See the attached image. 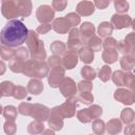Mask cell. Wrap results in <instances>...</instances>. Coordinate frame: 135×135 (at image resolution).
Listing matches in <instances>:
<instances>
[{
    "mask_svg": "<svg viewBox=\"0 0 135 135\" xmlns=\"http://www.w3.org/2000/svg\"><path fill=\"white\" fill-rule=\"evenodd\" d=\"M116 44H117V41L112 37H107L102 42V46L104 49H115Z\"/></svg>",
    "mask_w": 135,
    "mask_h": 135,
    "instance_id": "obj_48",
    "label": "cell"
},
{
    "mask_svg": "<svg viewBox=\"0 0 135 135\" xmlns=\"http://www.w3.org/2000/svg\"><path fill=\"white\" fill-rule=\"evenodd\" d=\"M132 50H134V33H130L123 40Z\"/></svg>",
    "mask_w": 135,
    "mask_h": 135,
    "instance_id": "obj_53",
    "label": "cell"
},
{
    "mask_svg": "<svg viewBox=\"0 0 135 135\" xmlns=\"http://www.w3.org/2000/svg\"><path fill=\"white\" fill-rule=\"evenodd\" d=\"M108 131L110 133H118L121 130V123L118 119H112L108 122Z\"/></svg>",
    "mask_w": 135,
    "mask_h": 135,
    "instance_id": "obj_34",
    "label": "cell"
},
{
    "mask_svg": "<svg viewBox=\"0 0 135 135\" xmlns=\"http://www.w3.org/2000/svg\"><path fill=\"white\" fill-rule=\"evenodd\" d=\"M93 131L97 134H100V133H103L104 132V123L102 120L96 118V120L93 122Z\"/></svg>",
    "mask_w": 135,
    "mask_h": 135,
    "instance_id": "obj_46",
    "label": "cell"
},
{
    "mask_svg": "<svg viewBox=\"0 0 135 135\" xmlns=\"http://www.w3.org/2000/svg\"><path fill=\"white\" fill-rule=\"evenodd\" d=\"M3 114L7 120H15V118L17 116V109L13 105H7L4 108Z\"/></svg>",
    "mask_w": 135,
    "mask_h": 135,
    "instance_id": "obj_32",
    "label": "cell"
},
{
    "mask_svg": "<svg viewBox=\"0 0 135 135\" xmlns=\"http://www.w3.org/2000/svg\"><path fill=\"white\" fill-rule=\"evenodd\" d=\"M4 131L7 134H14L16 131V124L14 122V120H7L4 123Z\"/></svg>",
    "mask_w": 135,
    "mask_h": 135,
    "instance_id": "obj_49",
    "label": "cell"
},
{
    "mask_svg": "<svg viewBox=\"0 0 135 135\" xmlns=\"http://www.w3.org/2000/svg\"><path fill=\"white\" fill-rule=\"evenodd\" d=\"M81 75L84 79L86 80H92L96 77V72L93 68L91 66H83L81 69Z\"/></svg>",
    "mask_w": 135,
    "mask_h": 135,
    "instance_id": "obj_31",
    "label": "cell"
},
{
    "mask_svg": "<svg viewBox=\"0 0 135 135\" xmlns=\"http://www.w3.org/2000/svg\"><path fill=\"white\" fill-rule=\"evenodd\" d=\"M1 96H2V93H1V91H0V97H1Z\"/></svg>",
    "mask_w": 135,
    "mask_h": 135,
    "instance_id": "obj_56",
    "label": "cell"
},
{
    "mask_svg": "<svg viewBox=\"0 0 135 135\" xmlns=\"http://www.w3.org/2000/svg\"><path fill=\"white\" fill-rule=\"evenodd\" d=\"M15 90V85L11 81H3L0 83V91L2 96H13Z\"/></svg>",
    "mask_w": 135,
    "mask_h": 135,
    "instance_id": "obj_25",
    "label": "cell"
},
{
    "mask_svg": "<svg viewBox=\"0 0 135 135\" xmlns=\"http://www.w3.org/2000/svg\"><path fill=\"white\" fill-rule=\"evenodd\" d=\"M16 4L18 7L19 16L27 17L32 12V2L31 0H16Z\"/></svg>",
    "mask_w": 135,
    "mask_h": 135,
    "instance_id": "obj_18",
    "label": "cell"
},
{
    "mask_svg": "<svg viewBox=\"0 0 135 135\" xmlns=\"http://www.w3.org/2000/svg\"><path fill=\"white\" fill-rule=\"evenodd\" d=\"M77 117L81 122H90L92 120V117L88 111V109L85 110H81L79 112H77Z\"/></svg>",
    "mask_w": 135,
    "mask_h": 135,
    "instance_id": "obj_41",
    "label": "cell"
},
{
    "mask_svg": "<svg viewBox=\"0 0 135 135\" xmlns=\"http://www.w3.org/2000/svg\"><path fill=\"white\" fill-rule=\"evenodd\" d=\"M14 55H15V51L12 50L9 46H6V45H3L0 47V56L5 59V60H11L14 58Z\"/></svg>",
    "mask_w": 135,
    "mask_h": 135,
    "instance_id": "obj_30",
    "label": "cell"
},
{
    "mask_svg": "<svg viewBox=\"0 0 135 135\" xmlns=\"http://www.w3.org/2000/svg\"><path fill=\"white\" fill-rule=\"evenodd\" d=\"M24 61L23 60H18V59H14L11 61L9 63V69L12 72L14 73H22L23 69H24Z\"/></svg>",
    "mask_w": 135,
    "mask_h": 135,
    "instance_id": "obj_29",
    "label": "cell"
},
{
    "mask_svg": "<svg viewBox=\"0 0 135 135\" xmlns=\"http://www.w3.org/2000/svg\"><path fill=\"white\" fill-rule=\"evenodd\" d=\"M49 124L51 128H53L54 130H60L63 126V121H62V114L60 111L59 107H55L51 110L50 112V117H49Z\"/></svg>",
    "mask_w": 135,
    "mask_h": 135,
    "instance_id": "obj_7",
    "label": "cell"
},
{
    "mask_svg": "<svg viewBox=\"0 0 135 135\" xmlns=\"http://www.w3.org/2000/svg\"><path fill=\"white\" fill-rule=\"evenodd\" d=\"M2 15L6 19H12L17 16H19L18 7L16 4V0H8V1H3L2 6H1Z\"/></svg>",
    "mask_w": 135,
    "mask_h": 135,
    "instance_id": "obj_6",
    "label": "cell"
},
{
    "mask_svg": "<svg viewBox=\"0 0 135 135\" xmlns=\"http://www.w3.org/2000/svg\"><path fill=\"white\" fill-rule=\"evenodd\" d=\"M94 11H95V5L93 4V2L85 1V0L79 2L76 6L77 14H79L81 16H90L94 13Z\"/></svg>",
    "mask_w": 135,
    "mask_h": 135,
    "instance_id": "obj_17",
    "label": "cell"
},
{
    "mask_svg": "<svg viewBox=\"0 0 135 135\" xmlns=\"http://www.w3.org/2000/svg\"><path fill=\"white\" fill-rule=\"evenodd\" d=\"M92 83L90 80H82L78 83V86L77 89L80 91V92H91L92 91Z\"/></svg>",
    "mask_w": 135,
    "mask_h": 135,
    "instance_id": "obj_43",
    "label": "cell"
},
{
    "mask_svg": "<svg viewBox=\"0 0 135 135\" xmlns=\"http://www.w3.org/2000/svg\"><path fill=\"white\" fill-rule=\"evenodd\" d=\"M95 34V26L91 22H83L79 28V35L82 43H86Z\"/></svg>",
    "mask_w": 135,
    "mask_h": 135,
    "instance_id": "obj_12",
    "label": "cell"
},
{
    "mask_svg": "<svg viewBox=\"0 0 135 135\" xmlns=\"http://www.w3.org/2000/svg\"><path fill=\"white\" fill-rule=\"evenodd\" d=\"M78 62V53L77 50H73V49H68L66 51H64L63 53V57L61 59V64L64 69L71 70L73 68L76 66Z\"/></svg>",
    "mask_w": 135,
    "mask_h": 135,
    "instance_id": "obj_4",
    "label": "cell"
},
{
    "mask_svg": "<svg viewBox=\"0 0 135 135\" xmlns=\"http://www.w3.org/2000/svg\"><path fill=\"white\" fill-rule=\"evenodd\" d=\"M78 57L84 63H91L94 60V51L89 46H81L78 51Z\"/></svg>",
    "mask_w": 135,
    "mask_h": 135,
    "instance_id": "obj_19",
    "label": "cell"
},
{
    "mask_svg": "<svg viewBox=\"0 0 135 135\" xmlns=\"http://www.w3.org/2000/svg\"><path fill=\"white\" fill-rule=\"evenodd\" d=\"M28 35L27 27L17 19L8 20L0 32V42L3 45L15 47L25 42Z\"/></svg>",
    "mask_w": 135,
    "mask_h": 135,
    "instance_id": "obj_1",
    "label": "cell"
},
{
    "mask_svg": "<svg viewBox=\"0 0 135 135\" xmlns=\"http://www.w3.org/2000/svg\"><path fill=\"white\" fill-rule=\"evenodd\" d=\"M66 4H68V0H53L52 7L55 8L56 11L61 12L66 7Z\"/></svg>",
    "mask_w": 135,
    "mask_h": 135,
    "instance_id": "obj_47",
    "label": "cell"
},
{
    "mask_svg": "<svg viewBox=\"0 0 135 135\" xmlns=\"http://www.w3.org/2000/svg\"><path fill=\"white\" fill-rule=\"evenodd\" d=\"M112 80L114 83L118 86L126 85L133 90L134 88V75L131 73H124L122 71H116L114 72L112 76Z\"/></svg>",
    "mask_w": 135,
    "mask_h": 135,
    "instance_id": "obj_3",
    "label": "cell"
},
{
    "mask_svg": "<svg viewBox=\"0 0 135 135\" xmlns=\"http://www.w3.org/2000/svg\"><path fill=\"white\" fill-rule=\"evenodd\" d=\"M65 18L69 20V22L71 23L72 26H76V25H78L79 22H80V17H79V15L76 14V13H70V14H68V15L65 16Z\"/></svg>",
    "mask_w": 135,
    "mask_h": 135,
    "instance_id": "obj_45",
    "label": "cell"
},
{
    "mask_svg": "<svg viewBox=\"0 0 135 135\" xmlns=\"http://www.w3.org/2000/svg\"><path fill=\"white\" fill-rule=\"evenodd\" d=\"M64 76V69L62 65L54 66L51 70V73L49 75V83L52 88H59L61 81L63 80Z\"/></svg>",
    "mask_w": 135,
    "mask_h": 135,
    "instance_id": "obj_5",
    "label": "cell"
},
{
    "mask_svg": "<svg viewBox=\"0 0 135 135\" xmlns=\"http://www.w3.org/2000/svg\"><path fill=\"white\" fill-rule=\"evenodd\" d=\"M1 113H2V107L0 105V114H1Z\"/></svg>",
    "mask_w": 135,
    "mask_h": 135,
    "instance_id": "obj_55",
    "label": "cell"
},
{
    "mask_svg": "<svg viewBox=\"0 0 135 135\" xmlns=\"http://www.w3.org/2000/svg\"><path fill=\"white\" fill-rule=\"evenodd\" d=\"M3 1H8V0H2V2H3Z\"/></svg>",
    "mask_w": 135,
    "mask_h": 135,
    "instance_id": "obj_58",
    "label": "cell"
},
{
    "mask_svg": "<svg viewBox=\"0 0 135 135\" xmlns=\"http://www.w3.org/2000/svg\"><path fill=\"white\" fill-rule=\"evenodd\" d=\"M43 127H44V126H43L42 121L36 119L35 121H33V122H31V123L28 124L27 130H28L30 133H39V132H42Z\"/></svg>",
    "mask_w": 135,
    "mask_h": 135,
    "instance_id": "obj_33",
    "label": "cell"
},
{
    "mask_svg": "<svg viewBox=\"0 0 135 135\" xmlns=\"http://www.w3.org/2000/svg\"><path fill=\"white\" fill-rule=\"evenodd\" d=\"M66 49V45L62 42V41H54L52 44H51V51L54 55H62L64 53Z\"/></svg>",
    "mask_w": 135,
    "mask_h": 135,
    "instance_id": "obj_27",
    "label": "cell"
},
{
    "mask_svg": "<svg viewBox=\"0 0 135 135\" xmlns=\"http://www.w3.org/2000/svg\"><path fill=\"white\" fill-rule=\"evenodd\" d=\"M26 95H27V91L25 90V88L20 86V85L15 86L13 96H14L16 99H23L24 97H26Z\"/></svg>",
    "mask_w": 135,
    "mask_h": 135,
    "instance_id": "obj_39",
    "label": "cell"
},
{
    "mask_svg": "<svg viewBox=\"0 0 135 135\" xmlns=\"http://www.w3.org/2000/svg\"><path fill=\"white\" fill-rule=\"evenodd\" d=\"M111 73H112L111 68L108 65H103L99 71V78L102 81H108L111 77Z\"/></svg>",
    "mask_w": 135,
    "mask_h": 135,
    "instance_id": "obj_38",
    "label": "cell"
},
{
    "mask_svg": "<svg viewBox=\"0 0 135 135\" xmlns=\"http://www.w3.org/2000/svg\"><path fill=\"white\" fill-rule=\"evenodd\" d=\"M77 99L79 101H81L82 103H84V104H90L91 102H93V99L94 98H93V95L90 92H81L78 95Z\"/></svg>",
    "mask_w": 135,
    "mask_h": 135,
    "instance_id": "obj_37",
    "label": "cell"
},
{
    "mask_svg": "<svg viewBox=\"0 0 135 135\" xmlns=\"http://www.w3.org/2000/svg\"><path fill=\"white\" fill-rule=\"evenodd\" d=\"M60 92L64 97H70V96H74L76 91H77V86L76 83L74 82V80L72 78H63V80L61 81L60 85Z\"/></svg>",
    "mask_w": 135,
    "mask_h": 135,
    "instance_id": "obj_11",
    "label": "cell"
},
{
    "mask_svg": "<svg viewBox=\"0 0 135 135\" xmlns=\"http://www.w3.org/2000/svg\"><path fill=\"white\" fill-rule=\"evenodd\" d=\"M121 119L124 123L133 122L134 120V112L132 109H124L121 113Z\"/></svg>",
    "mask_w": 135,
    "mask_h": 135,
    "instance_id": "obj_35",
    "label": "cell"
},
{
    "mask_svg": "<svg viewBox=\"0 0 135 135\" xmlns=\"http://www.w3.org/2000/svg\"><path fill=\"white\" fill-rule=\"evenodd\" d=\"M82 45L80 35H79V30L74 27L70 31L69 34V41H68V49H73V50H79Z\"/></svg>",
    "mask_w": 135,
    "mask_h": 135,
    "instance_id": "obj_14",
    "label": "cell"
},
{
    "mask_svg": "<svg viewBox=\"0 0 135 135\" xmlns=\"http://www.w3.org/2000/svg\"><path fill=\"white\" fill-rule=\"evenodd\" d=\"M22 73L30 77L43 78L49 74V65L43 61H38L35 59L27 60L24 63V69Z\"/></svg>",
    "mask_w": 135,
    "mask_h": 135,
    "instance_id": "obj_2",
    "label": "cell"
},
{
    "mask_svg": "<svg viewBox=\"0 0 135 135\" xmlns=\"http://www.w3.org/2000/svg\"><path fill=\"white\" fill-rule=\"evenodd\" d=\"M88 111H89V113H90L92 119H93V118H98V117L102 114V109H101L99 105H96V104L90 107V108L88 109Z\"/></svg>",
    "mask_w": 135,
    "mask_h": 135,
    "instance_id": "obj_44",
    "label": "cell"
},
{
    "mask_svg": "<svg viewBox=\"0 0 135 135\" xmlns=\"http://www.w3.org/2000/svg\"><path fill=\"white\" fill-rule=\"evenodd\" d=\"M43 90V83L40 81L39 78L36 79H32L28 81L27 83V91L30 93H32L33 95H38L42 92Z\"/></svg>",
    "mask_w": 135,
    "mask_h": 135,
    "instance_id": "obj_21",
    "label": "cell"
},
{
    "mask_svg": "<svg viewBox=\"0 0 135 135\" xmlns=\"http://www.w3.org/2000/svg\"><path fill=\"white\" fill-rule=\"evenodd\" d=\"M115 99L124 103V104H132L134 102V93L133 91H129L126 89H118L115 91L114 94Z\"/></svg>",
    "mask_w": 135,
    "mask_h": 135,
    "instance_id": "obj_13",
    "label": "cell"
},
{
    "mask_svg": "<svg viewBox=\"0 0 135 135\" xmlns=\"http://www.w3.org/2000/svg\"><path fill=\"white\" fill-rule=\"evenodd\" d=\"M118 58V53L115 49H104L102 53V60L107 63H114Z\"/></svg>",
    "mask_w": 135,
    "mask_h": 135,
    "instance_id": "obj_23",
    "label": "cell"
},
{
    "mask_svg": "<svg viewBox=\"0 0 135 135\" xmlns=\"http://www.w3.org/2000/svg\"><path fill=\"white\" fill-rule=\"evenodd\" d=\"M28 57V50L25 47H19L17 51H15V55L13 59H18V60H25Z\"/></svg>",
    "mask_w": 135,
    "mask_h": 135,
    "instance_id": "obj_36",
    "label": "cell"
},
{
    "mask_svg": "<svg viewBox=\"0 0 135 135\" xmlns=\"http://www.w3.org/2000/svg\"><path fill=\"white\" fill-rule=\"evenodd\" d=\"M31 57L32 59H35V60H38V61H43V59H45L46 57V53L44 51V44H43V41L40 40L38 46L36 47V50L31 53Z\"/></svg>",
    "mask_w": 135,
    "mask_h": 135,
    "instance_id": "obj_22",
    "label": "cell"
},
{
    "mask_svg": "<svg viewBox=\"0 0 135 135\" xmlns=\"http://www.w3.org/2000/svg\"><path fill=\"white\" fill-rule=\"evenodd\" d=\"M111 23L113 25V27L117 28V30H121L124 27H128L132 24V18L128 15H123V14H115L112 16L111 19Z\"/></svg>",
    "mask_w": 135,
    "mask_h": 135,
    "instance_id": "obj_9",
    "label": "cell"
},
{
    "mask_svg": "<svg viewBox=\"0 0 135 135\" xmlns=\"http://www.w3.org/2000/svg\"><path fill=\"white\" fill-rule=\"evenodd\" d=\"M113 30H114V27H113L112 23L107 22V21L101 22V23L99 24V26H98V35H99V37H101V38L108 37V36H110V35L112 34Z\"/></svg>",
    "mask_w": 135,
    "mask_h": 135,
    "instance_id": "obj_24",
    "label": "cell"
},
{
    "mask_svg": "<svg viewBox=\"0 0 135 135\" xmlns=\"http://www.w3.org/2000/svg\"><path fill=\"white\" fill-rule=\"evenodd\" d=\"M36 16L39 22L41 23H49L54 18V11L53 7L50 5H41L37 8Z\"/></svg>",
    "mask_w": 135,
    "mask_h": 135,
    "instance_id": "obj_8",
    "label": "cell"
},
{
    "mask_svg": "<svg viewBox=\"0 0 135 135\" xmlns=\"http://www.w3.org/2000/svg\"><path fill=\"white\" fill-rule=\"evenodd\" d=\"M134 64H135V62H134V56H133V55H131V56H126V55H124V56L120 59V65H121V68H122L123 70H126V71H131V70H133Z\"/></svg>",
    "mask_w": 135,
    "mask_h": 135,
    "instance_id": "obj_26",
    "label": "cell"
},
{
    "mask_svg": "<svg viewBox=\"0 0 135 135\" xmlns=\"http://www.w3.org/2000/svg\"><path fill=\"white\" fill-rule=\"evenodd\" d=\"M47 62H49V65L51 68H54V66H58V65H62L61 64V59L58 55H53L51 56L49 59H47Z\"/></svg>",
    "mask_w": 135,
    "mask_h": 135,
    "instance_id": "obj_50",
    "label": "cell"
},
{
    "mask_svg": "<svg viewBox=\"0 0 135 135\" xmlns=\"http://www.w3.org/2000/svg\"><path fill=\"white\" fill-rule=\"evenodd\" d=\"M71 23L69 22V20L63 17V18H57L54 20L53 24H52V27L54 31H56L57 33L59 34H65L68 33V31L71 28Z\"/></svg>",
    "mask_w": 135,
    "mask_h": 135,
    "instance_id": "obj_16",
    "label": "cell"
},
{
    "mask_svg": "<svg viewBox=\"0 0 135 135\" xmlns=\"http://www.w3.org/2000/svg\"><path fill=\"white\" fill-rule=\"evenodd\" d=\"M5 64L3 61H0V75H3L5 73Z\"/></svg>",
    "mask_w": 135,
    "mask_h": 135,
    "instance_id": "obj_54",
    "label": "cell"
},
{
    "mask_svg": "<svg viewBox=\"0 0 135 135\" xmlns=\"http://www.w3.org/2000/svg\"><path fill=\"white\" fill-rule=\"evenodd\" d=\"M32 110H33V104L26 103V102L20 103V105H19V108H18L19 113L22 114V115H30V116H31Z\"/></svg>",
    "mask_w": 135,
    "mask_h": 135,
    "instance_id": "obj_40",
    "label": "cell"
},
{
    "mask_svg": "<svg viewBox=\"0 0 135 135\" xmlns=\"http://www.w3.org/2000/svg\"><path fill=\"white\" fill-rule=\"evenodd\" d=\"M50 115V110L42 104H33V110L31 113V116L36 118L37 120H45L49 118Z\"/></svg>",
    "mask_w": 135,
    "mask_h": 135,
    "instance_id": "obj_15",
    "label": "cell"
},
{
    "mask_svg": "<svg viewBox=\"0 0 135 135\" xmlns=\"http://www.w3.org/2000/svg\"><path fill=\"white\" fill-rule=\"evenodd\" d=\"M111 0H94V5L97 6L99 9H104L110 4Z\"/></svg>",
    "mask_w": 135,
    "mask_h": 135,
    "instance_id": "obj_52",
    "label": "cell"
},
{
    "mask_svg": "<svg viewBox=\"0 0 135 135\" xmlns=\"http://www.w3.org/2000/svg\"><path fill=\"white\" fill-rule=\"evenodd\" d=\"M25 42L27 44V47H28L30 52L33 53L36 50V47L38 46L39 42H40V40L38 39L37 32H34V31H30L28 30V35H27V38H26Z\"/></svg>",
    "mask_w": 135,
    "mask_h": 135,
    "instance_id": "obj_20",
    "label": "cell"
},
{
    "mask_svg": "<svg viewBox=\"0 0 135 135\" xmlns=\"http://www.w3.org/2000/svg\"><path fill=\"white\" fill-rule=\"evenodd\" d=\"M114 4H115V9L118 13H123V12H127L129 9V4H128V2L126 0L115 1Z\"/></svg>",
    "mask_w": 135,
    "mask_h": 135,
    "instance_id": "obj_42",
    "label": "cell"
},
{
    "mask_svg": "<svg viewBox=\"0 0 135 135\" xmlns=\"http://www.w3.org/2000/svg\"><path fill=\"white\" fill-rule=\"evenodd\" d=\"M101 42H102V41L100 40V38L94 35L92 38L89 39V41H88L86 43H88V46H89L91 50H93V51L95 52V51H100V50H101V45H102Z\"/></svg>",
    "mask_w": 135,
    "mask_h": 135,
    "instance_id": "obj_28",
    "label": "cell"
},
{
    "mask_svg": "<svg viewBox=\"0 0 135 135\" xmlns=\"http://www.w3.org/2000/svg\"><path fill=\"white\" fill-rule=\"evenodd\" d=\"M76 101H77L76 97L70 96V97H68L66 101L59 107L63 118L64 117H72V116L75 115V109L77 107V102Z\"/></svg>",
    "mask_w": 135,
    "mask_h": 135,
    "instance_id": "obj_10",
    "label": "cell"
},
{
    "mask_svg": "<svg viewBox=\"0 0 135 135\" xmlns=\"http://www.w3.org/2000/svg\"><path fill=\"white\" fill-rule=\"evenodd\" d=\"M51 24L50 23H41V25H39L38 27H37V30H36V32L37 33H39V34H46L50 30H51Z\"/></svg>",
    "mask_w": 135,
    "mask_h": 135,
    "instance_id": "obj_51",
    "label": "cell"
},
{
    "mask_svg": "<svg viewBox=\"0 0 135 135\" xmlns=\"http://www.w3.org/2000/svg\"><path fill=\"white\" fill-rule=\"evenodd\" d=\"M115 1H120V0H114V2H115Z\"/></svg>",
    "mask_w": 135,
    "mask_h": 135,
    "instance_id": "obj_57",
    "label": "cell"
}]
</instances>
